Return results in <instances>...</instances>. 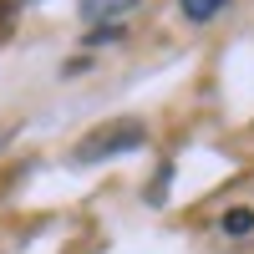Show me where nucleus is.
I'll return each instance as SVG.
<instances>
[{
    "instance_id": "1",
    "label": "nucleus",
    "mask_w": 254,
    "mask_h": 254,
    "mask_svg": "<svg viewBox=\"0 0 254 254\" xmlns=\"http://www.w3.org/2000/svg\"><path fill=\"white\" fill-rule=\"evenodd\" d=\"M142 137H147V127H142L137 117H117V122L92 127V132L76 142V158L102 163V158H117V153H132V147H142Z\"/></svg>"
},
{
    "instance_id": "2",
    "label": "nucleus",
    "mask_w": 254,
    "mask_h": 254,
    "mask_svg": "<svg viewBox=\"0 0 254 254\" xmlns=\"http://www.w3.org/2000/svg\"><path fill=\"white\" fill-rule=\"evenodd\" d=\"M219 229H224L229 239H244V234H254V208H229Z\"/></svg>"
},
{
    "instance_id": "3",
    "label": "nucleus",
    "mask_w": 254,
    "mask_h": 254,
    "mask_svg": "<svg viewBox=\"0 0 254 254\" xmlns=\"http://www.w3.org/2000/svg\"><path fill=\"white\" fill-rule=\"evenodd\" d=\"M178 5H183V15H188V20H208V15H219L229 0H178Z\"/></svg>"
}]
</instances>
